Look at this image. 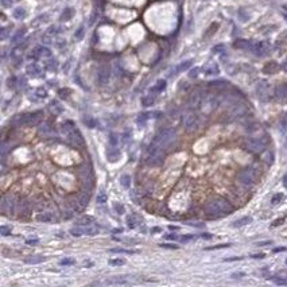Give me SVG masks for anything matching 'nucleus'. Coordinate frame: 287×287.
I'll return each instance as SVG.
<instances>
[{"instance_id": "nucleus-1", "label": "nucleus", "mask_w": 287, "mask_h": 287, "mask_svg": "<svg viewBox=\"0 0 287 287\" xmlns=\"http://www.w3.org/2000/svg\"><path fill=\"white\" fill-rule=\"evenodd\" d=\"M232 210H233V208L229 204V201H227L224 197H220V196L210 198L205 205V213L210 218H217V217L229 214L232 213Z\"/></svg>"}, {"instance_id": "nucleus-2", "label": "nucleus", "mask_w": 287, "mask_h": 287, "mask_svg": "<svg viewBox=\"0 0 287 287\" xmlns=\"http://www.w3.org/2000/svg\"><path fill=\"white\" fill-rule=\"evenodd\" d=\"M174 139H175V130L171 128V127H166V128L159 130L157 134H155V136H154V139H152V143L157 144L158 147H160V148L163 150V148L170 146L171 142H173Z\"/></svg>"}, {"instance_id": "nucleus-3", "label": "nucleus", "mask_w": 287, "mask_h": 287, "mask_svg": "<svg viewBox=\"0 0 287 287\" xmlns=\"http://www.w3.org/2000/svg\"><path fill=\"white\" fill-rule=\"evenodd\" d=\"M163 150L160 148V147H158L157 144H154L151 143L150 146H148V148H147L146 151V162L147 164H150V166H158V164H160L162 162H163Z\"/></svg>"}, {"instance_id": "nucleus-4", "label": "nucleus", "mask_w": 287, "mask_h": 287, "mask_svg": "<svg viewBox=\"0 0 287 287\" xmlns=\"http://www.w3.org/2000/svg\"><path fill=\"white\" fill-rule=\"evenodd\" d=\"M241 146L244 150L251 154H260L266 150V144L259 137H245Z\"/></svg>"}, {"instance_id": "nucleus-5", "label": "nucleus", "mask_w": 287, "mask_h": 287, "mask_svg": "<svg viewBox=\"0 0 287 287\" xmlns=\"http://www.w3.org/2000/svg\"><path fill=\"white\" fill-rule=\"evenodd\" d=\"M237 181L240 184L245 185V186H251L252 184H255L256 181V174L255 171L251 169V167H245V169H241L237 174Z\"/></svg>"}, {"instance_id": "nucleus-6", "label": "nucleus", "mask_w": 287, "mask_h": 287, "mask_svg": "<svg viewBox=\"0 0 287 287\" xmlns=\"http://www.w3.org/2000/svg\"><path fill=\"white\" fill-rule=\"evenodd\" d=\"M198 123H200V119H198V115L194 113V112H189L184 116V128L186 132H193V131L197 130Z\"/></svg>"}, {"instance_id": "nucleus-7", "label": "nucleus", "mask_w": 287, "mask_h": 287, "mask_svg": "<svg viewBox=\"0 0 287 287\" xmlns=\"http://www.w3.org/2000/svg\"><path fill=\"white\" fill-rule=\"evenodd\" d=\"M216 107H217V99L214 96H212V94H208L201 101L200 109L202 113L208 115V113H210V112H213L216 109Z\"/></svg>"}, {"instance_id": "nucleus-8", "label": "nucleus", "mask_w": 287, "mask_h": 287, "mask_svg": "<svg viewBox=\"0 0 287 287\" xmlns=\"http://www.w3.org/2000/svg\"><path fill=\"white\" fill-rule=\"evenodd\" d=\"M51 55V51L47 49V47H43V46H37L35 49H34L33 51L30 53V55H28V58L30 60H39V58L42 57H50Z\"/></svg>"}, {"instance_id": "nucleus-9", "label": "nucleus", "mask_w": 287, "mask_h": 287, "mask_svg": "<svg viewBox=\"0 0 287 287\" xmlns=\"http://www.w3.org/2000/svg\"><path fill=\"white\" fill-rule=\"evenodd\" d=\"M109 77H111L109 67H108L107 65H103V66H100L99 72H97V81H99V84H101V85H105V84H108V81H109Z\"/></svg>"}, {"instance_id": "nucleus-10", "label": "nucleus", "mask_w": 287, "mask_h": 287, "mask_svg": "<svg viewBox=\"0 0 287 287\" xmlns=\"http://www.w3.org/2000/svg\"><path fill=\"white\" fill-rule=\"evenodd\" d=\"M257 92V97L260 99L261 101H268L270 100V88L266 82H260L256 88Z\"/></svg>"}, {"instance_id": "nucleus-11", "label": "nucleus", "mask_w": 287, "mask_h": 287, "mask_svg": "<svg viewBox=\"0 0 287 287\" xmlns=\"http://www.w3.org/2000/svg\"><path fill=\"white\" fill-rule=\"evenodd\" d=\"M233 46L236 49H241V50H254V46L255 45L249 40H245V39H237L236 42L233 43Z\"/></svg>"}, {"instance_id": "nucleus-12", "label": "nucleus", "mask_w": 287, "mask_h": 287, "mask_svg": "<svg viewBox=\"0 0 287 287\" xmlns=\"http://www.w3.org/2000/svg\"><path fill=\"white\" fill-rule=\"evenodd\" d=\"M270 49L267 42H259V43H255L254 46V51L257 54V55H266Z\"/></svg>"}, {"instance_id": "nucleus-13", "label": "nucleus", "mask_w": 287, "mask_h": 287, "mask_svg": "<svg viewBox=\"0 0 287 287\" xmlns=\"http://www.w3.org/2000/svg\"><path fill=\"white\" fill-rule=\"evenodd\" d=\"M1 209L4 212H10L11 214L13 213V209H15V201L12 198L7 200V197H3V201H1Z\"/></svg>"}, {"instance_id": "nucleus-14", "label": "nucleus", "mask_w": 287, "mask_h": 287, "mask_svg": "<svg viewBox=\"0 0 287 287\" xmlns=\"http://www.w3.org/2000/svg\"><path fill=\"white\" fill-rule=\"evenodd\" d=\"M37 220L39 223H45V224H50L54 221V214L51 212H42L37 216Z\"/></svg>"}, {"instance_id": "nucleus-15", "label": "nucleus", "mask_w": 287, "mask_h": 287, "mask_svg": "<svg viewBox=\"0 0 287 287\" xmlns=\"http://www.w3.org/2000/svg\"><path fill=\"white\" fill-rule=\"evenodd\" d=\"M201 101H202V97L200 96V93H191L190 97H189V105L191 108H200Z\"/></svg>"}, {"instance_id": "nucleus-16", "label": "nucleus", "mask_w": 287, "mask_h": 287, "mask_svg": "<svg viewBox=\"0 0 287 287\" xmlns=\"http://www.w3.org/2000/svg\"><path fill=\"white\" fill-rule=\"evenodd\" d=\"M278 100L281 101H287V84H283L276 89V93H275Z\"/></svg>"}, {"instance_id": "nucleus-17", "label": "nucleus", "mask_w": 287, "mask_h": 287, "mask_svg": "<svg viewBox=\"0 0 287 287\" xmlns=\"http://www.w3.org/2000/svg\"><path fill=\"white\" fill-rule=\"evenodd\" d=\"M81 230H82V235H88V236H94V235L99 233V229L92 225H84V227H80Z\"/></svg>"}, {"instance_id": "nucleus-18", "label": "nucleus", "mask_w": 287, "mask_h": 287, "mask_svg": "<svg viewBox=\"0 0 287 287\" xmlns=\"http://www.w3.org/2000/svg\"><path fill=\"white\" fill-rule=\"evenodd\" d=\"M26 15H27L26 10H24V8H22V7H18V8H15V10H13V12H12V16L15 18V19H18V20L24 19V18H26Z\"/></svg>"}, {"instance_id": "nucleus-19", "label": "nucleus", "mask_w": 287, "mask_h": 287, "mask_svg": "<svg viewBox=\"0 0 287 287\" xmlns=\"http://www.w3.org/2000/svg\"><path fill=\"white\" fill-rule=\"evenodd\" d=\"M74 16V10L72 8V7H67V8H65L64 12L61 13V20H70Z\"/></svg>"}, {"instance_id": "nucleus-20", "label": "nucleus", "mask_w": 287, "mask_h": 287, "mask_svg": "<svg viewBox=\"0 0 287 287\" xmlns=\"http://www.w3.org/2000/svg\"><path fill=\"white\" fill-rule=\"evenodd\" d=\"M45 260H46V257L39 256V255H33V256L27 257L24 261H26L27 264H38V263H42V261H45Z\"/></svg>"}, {"instance_id": "nucleus-21", "label": "nucleus", "mask_w": 287, "mask_h": 287, "mask_svg": "<svg viewBox=\"0 0 287 287\" xmlns=\"http://www.w3.org/2000/svg\"><path fill=\"white\" fill-rule=\"evenodd\" d=\"M251 221H252V218H251V217H241V218L236 220L233 224H232V227H233V228H240V227H244V225L249 224Z\"/></svg>"}, {"instance_id": "nucleus-22", "label": "nucleus", "mask_w": 287, "mask_h": 287, "mask_svg": "<svg viewBox=\"0 0 287 287\" xmlns=\"http://www.w3.org/2000/svg\"><path fill=\"white\" fill-rule=\"evenodd\" d=\"M166 89V81L164 80H159L157 81V84L151 88V92L152 93H158V92H162V90Z\"/></svg>"}, {"instance_id": "nucleus-23", "label": "nucleus", "mask_w": 287, "mask_h": 287, "mask_svg": "<svg viewBox=\"0 0 287 287\" xmlns=\"http://www.w3.org/2000/svg\"><path fill=\"white\" fill-rule=\"evenodd\" d=\"M109 252H111V254H128V255L136 254V251H132V249H124V248H111Z\"/></svg>"}, {"instance_id": "nucleus-24", "label": "nucleus", "mask_w": 287, "mask_h": 287, "mask_svg": "<svg viewBox=\"0 0 287 287\" xmlns=\"http://www.w3.org/2000/svg\"><path fill=\"white\" fill-rule=\"evenodd\" d=\"M40 72V69L38 67L37 64H31L28 65V67H27V73L30 74V76H38Z\"/></svg>"}, {"instance_id": "nucleus-25", "label": "nucleus", "mask_w": 287, "mask_h": 287, "mask_svg": "<svg viewBox=\"0 0 287 287\" xmlns=\"http://www.w3.org/2000/svg\"><path fill=\"white\" fill-rule=\"evenodd\" d=\"M105 283H108V284H125V283H128V281L127 279H123L121 276H119V278H113V279H107Z\"/></svg>"}, {"instance_id": "nucleus-26", "label": "nucleus", "mask_w": 287, "mask_h": 287, "mask_svg": "<svg viewBox=\"0 0 287 287\" xmlns=\"http://www.w3.org/2000/svg\"><path fill=\"white\" fill-rule=\"evenodd\" d=\"M191 66V61H185V62H182V64L179 65V66H177V69H175V73H179V72H184V70H187L189 67Z\"/></svg>"}, {"instance_id": "nucleus-27", "label": "nucleus", "mask_w": 287, "mask_h": 287, "mask_svg": "<svg viewBox=\"0 0 287 287\" xmlns=\"http://www.w3.org/2000/svg\"><path fill=\"white\" fill-rule=\"evenodd\" d=\"M137 224H139V220H137L135 216H130L127 218V225L131 228V229H134V228L137 227Z\"/></svg>"}, {"instance_id": "nucleus-28", "label": "nucleus", "mask_w": 287, "mask_h": 287, "mask_svg": "<svg viewBox=\"0 0 287 287\" xmlns=\"http://www.w3.org/2000/svg\"><path fill=\"white\" fill-rule=\"evenodd\" d=\"M24 33H26V31H24V30H20V31H18V33H16V34H15V35H13V37H12V39H11V42H12L13 45L19 43L20 40H22V38H23Z\"/></svg>"}, {"instance_id": "nucleus-29", "label": "nucleus", "mask_w": 287, "mask_h": 287, "mask_svg": "<svg viewBox=\"0 0 287 287\" xmlns=\"http://www.w3.org/2000/svg\"><path fill=\"white\" fill-rule=\"evenodd\" d=\"M108 263H109V266H113V267H120V266L125 264V260L124 259H111Z\"/></svg>"}, {"instance_id": "nucleus-30", "label": "nucleus", "mask_w": 287, "mask_h": 287, "mask_svg": "<svg viewBox=\"0 0 287 287\" xmlns=\"http://www.w3.org/2000/svg\"><path fill=\"white\" fill-rule=\"evenodd\" d=\"M78 223V225H90V224L93 223V218L92 217H89V216H86V217H82V218H80V220L77 221Z\"/></svg>"}, {"instance_id": "nucleus-31", "label": "nucleus", "mask_w": 287, "mask_h": 287, "mask_svg": "<svg viewBox=\"0 0 287 287\" xmlns=\"http://www.w3.org/2000/svg\"><path fill=\"white\" fill-rule=\"evenodd\" d=\"M97 202L99 204H104V202H107L108 201V196L105 194V191H100V193L97 194Z\"/></svg>"}, {"instance_id": "nucleus-32", "label": "nucleus", "mask_w": 287, "mask_h": 287, "mask_svg": "<svg viewBox=\"0 0 287 287\" xmlns=\"http://www.w3.org/2000/svg\"><path fill=\"white\" fill-rule=\"evenodd\" d=\"M142 103H143V105H146V107H148V105H152L154 103H155V99H154L152 96H146L142 99Z\"/></svg>"}, {"instance_id": "nucleus-33", "label": "nucleus", "mask_w": 287, "mask_h": 287, "mask_svg": "<svg viewBox=\"0 0 287 287\" xmlns=\"http://www.w3.org/2000/svg\"><path fill=\"white\" fill-rule=\"evenodd\" d=\"M74 263H76V260L72 259V257H65V259H62V260L60 261L61 266H73Z\"/></svg>"}, {"instance_id": "nucleus-34", "label": "nucleus", "mask_w": 287, "mask_h": 287, "mask_svg": "<svg viewBox=\"0 0 287 287\" xmlns=\"http://www.w3.org/2000/svg\"><path fill=\"white\" fill-rule=\"evenodd\" d=\"M282 200H283V194H282V193H278V194H275L274 197H272V200H271V204H272V205H276V204H279Z\"/></svg>"}, {"instance_id": "nucleus-35", "label": "nucleus", "mask_w": 287, "mask_h": 287, "mask_svg": "<svg viewBox=\"0 0 287 287\" xmlns=\"http://www.w3.org/2000/svg\"><path fill=\"white\" fill-rule=\"evenodd\" d=\"M109 143L112 147H116L117 144H119V137H117L115 134H111L109 135Z\"/></svg>"}, {"instance_id": "nucleus-36", "label": "nucleus", "mask_w": 287, "mask_h": 287, "mask_svg": "<svg viewBox=\"0 0 287 287\" xmlns=\"http://www.w3.org/2000/svg\"><path fill=\"white\" fill-rule=\"evenodd\" d=\"M11 232H12V229L10 227H6V225L0 227V233L3 235V236H8V235H11Z\"/></svg>"}, {"instance_id": "nucleus-37", "label": "nucleus", "mask_w": 287, "mask_h": 287, "mask_svg": "<svg viewBox=\"0 0 287 287\" xmlns=\"http://www.w3.org/2000/svg\"><path fill=\"white\" fill-rule=\"evenodd\" d=\"M272 67H278L275 62H270L268 65H266V66H264V72H266V73H274Z\"/></svg>"}, {"instance_id": "nucleus-38", "label": "nucleus", "mask_w": 287, "mask_h": 287, "mask_svg": "<svg viewBox=\"0 0 287 287\" xmlns=\"http://www.w3.org/2000/svg\"><path fill=\"white\" fill-rule=\"evenodd\" d=\"M120 182H121V185H123L124 187H130V177H127V175H123L121 177V179H120Z\"/></svg>"}, {"instance_id": "nucleus-39", "label": "nucleus", "mask_w": 287, "mask_h": 287, "mask_svg": "<svg viewBox=\"0 0 287 287\" xmlns=\"http://www.w3.org/2000/svg\"><path fill=\"white\" fill-rule=\"evenodd\" d=\"M82 35H84V27L81 26L80 28H78V30H77V33L74 34V38H76L77 40H80L81 38H82Z\"/></svg>"}, {"instance_id": "nucleus-40", "label": "nucleus", "mask_w": 287, "mask_h": 287, "mask_svg": "<svg viewBox=\"0 0 287 287\" xmlns=\"http://www.w3.org/2000/svg\"><path fill=\"white\" fill-rule=\"evenodd\" d=\"M205 73H206V74H217V73H218V67H217L216 65H213V67H209V69H206V70H205Z\"/></svg>"}, {"instance_id": "nucleus-41", "label": "nucleus", "mask_w": 287, "mask_h": 287, "mask_svg": "<svg viewBox=\"0 0 287 287\" xmlns=\"http://www.w3.org/2000/svg\"><path fill=\"white\" fill-rule=\"evenodd\" d=\"M162 248H167V249H177L178 245H175V244H167V243H163V244H159Z\"/></svg>"}, {"instance_id": "nucleus-42", "label": "nucleus", "mask_w": 287, "mask_h": 287, "mask_svg": "<svg viewBox=\"0 0 287 287\" xmlns=\"http://www.w3.org/2000/svg\"><path fill=\"white\" fill-rule=\"evenodd\" d=\"M8 30H10V28H6V27L1 28V33H0V38H1V39H7L8 34H10V31H8Z\"/></svg>"}, {"instance_id": "nucleus-43", "label": "nucleus", "mask_w": 287, "mask_h": 287, "mask_svg": "<svg viewBox=\"0 0 287 287\" xmlns=\"http://www.w3.org/2000/svg\"><path fill=\"white\" fill-rule=\"evenodd\" d=\"M230 244H220V245H214V247H208L206 249L208 251H212V249H220V248H225V247H229Z\"/></svg>"}, {"instance_id": "nucleus-44", "label": "nucleus", "mask_w": 287, "mask_h": 287, "mask_svg": "<svg viewBox=\"0 0 287 287\" xmlns=\"http://www.w3.org/2000/svg\"><path fill=\"white\" fill-rule=\"evenodd\" d=\"M193 239H194L193 235H186V236H182V237H181V241H182V243H186V241L193 240Z\"/></svg>"}, {"instance_id": "nucleus-45", "label": "nucleus", "mask_w": 287, "mask_h": 287, "mask_svg": "<svg viewBox=\"0 0 287 287\" xmlns=\"http://www.w3.org/2000/svg\"><path fill=\"white\" fill-rule=\"evenodd\" d=\"M198 67H194V69H191L190 73H189V77H191V78H194V77H197L198 76Z\"/></svg>"}, {"instance_id": "nucleus-46", "label": "nucleus", "mask_w": 287, "mask_h": 287, "mask_svg": "<svg viewBox=\"0 0 287 287\" xmlns=\"http://www.w3.org/2000/svg\"><path fill=\"white\" fill-rule=\"evenodd\" d=\"M37 96H39V97H46V96H47L46 90H45V89H42V88H39V89H37Z\"/></svg>"}, {"instance_id": "nucleus-47", "label": "nucleus", "mask_w": 287, "mask_h": 287, "mask_svg": "<svg viewBox=\"0 0 287 287\" xmlns=\"http://www.w3.org/2000/svg\"><path fill=\"white\" fill-rule=\"evenodd\" d=\"M38 243H39L38 239H28V240L26 241V244H28V245H37Z\"/></svg>"}, {"instance_id": "nucleus-48", "label": "nucleus", "mask_w": 287, "mask_h": 287, "mask_svg": "<svg viewBox=\"0 0 287 287\" xmlns=\"http://www.w3.org/2000/svg\"><path fill=\"white\" fill-rule=\"evenodd\" d=\"M1 6L8 8V7L12 6V0H1Z\"/></svg>"}, {"instance_id": "nucleus-49", "label": "nucleus", "mask_w": 287, "mask_h": 287, "mask_svg": "<svg viewBox=\"0 0 287 287\" xmlns=\"http://www.w3.org/2000/svg\"><path fill=\"white\" fill-rule=\"evenodd\" d=\"M69 92H70L69 89H61L58 93H60L61 97H64V99H65V97H67V93H69Z\"/></svg>"}, {"instance_id": "nucleus-50", "label": "nucleus", "mask_w": 287, "mask_h": 287, "mask_svg": "<svg viewBox=\"0 0 287 287\" xmlns=\"http://www.w3.org/2000/svg\"><path fill=\"white\" fill-rule=\"evenodd\" d=\"M243 276H245L244 272H235V274H232V278H235V279H240Z\"/></svg>"}, {"instance_id": "nucleus-51", "label": "nucleus", "mask_w": 287, "mask_h": 287, "mask_svg": "<svg viewBox=\"0 0 287 287\" xmlns=\"http://www.w3.org/2000/svg\"><path fill=\"white\" fill-rule=\"evenodd\" d=\"M115 209L117 210V213H120V214H123L124 213V208L121 206V205H117V204H115Z\"/></svg>"}, {"instance_id": "nucleus-52", "label": "nucleus", "mask_w": 287, "mask_h": 287, "mask_svg": "<svg viewBox=\"0 0 287 287\" xmlns=\"http://www.w3.org/2000/svg\"><path fill=\"white\" fill-rule=\"evenodd\" d=\"M85 123H88V127H90V128H93L94 125H96V121H94V120H90V119L85 120Z\"/></svg>"}, {"instance_id": "nucleus-53", "label": "nucleus", "mask_w": 287, "mask_h": 287, "mask_svg": "<svg viewBox=\"0 0 287 287\" xmlns=\"http://www.w3.org/2000/svg\"><path fill=\"white\" fill-rule=\"evenodd\" d=\"M166 239H169V240H177L178 239V236L175 233H173V235H167L166 236Z\"/></svg>"}, {"instance_id": "nucleus-54", "label": "nucleus", "mask_w": 287, "mask_h": 287, "mask_svg": "<svg viewBox=\"0 0 287 287\" xmlns=\"http://www.w3.org/2000/svg\"><path fill=\"white\" fill-rule=\"evenodd\" d=\"M251 257H254V259H263L264 255L263 254H256V255H251Z\"/></svg>"}, {"instance_id": "nucleus-55", "label": "nucleus", "mask_w": 287, "mask_h": 287, "mask_svg": "<svg viewBox=\"0 0 287 287\" xmlns=\"http://www.w3.org/2000/svg\"><path fill=\"white\" fill-rule=\"evenodd\" d=\"M283 220H284V218H279V220H276L274 224H272V227H276V225H279V224H282V223H283Z\"/></svg>"}, {"instance_id": "nucleus-56", "label": "nucleus", "mask_w": 287, "mask_h": 287, "mask_svg": "<svg viewBox=\"0 0 287 287\" xmlns=\"http://www.w3.org/2000/svg\"><path fill=\"white\" fill-rule=\"evenodd\" d=\"M268 244H271V241H260V243H257L256 245H260V247H263V245H268Z\"/></svg>"}, {"instance_id": "nucleus-57", "label": "nucleus", "mask_w": 287, "mask_h": 287, "mask_svg": "<svg viewBox=\"0 0 287 287\" xmlns=\"http://www.w3.org/2000/svg\"><path fill=\"white\" fill-rule=\"evenodd\" d=\"M201 237H202V239H208V240H209V239H212L213 236H212V235H208V233H202V235H201Z\"/></svg>"}, {"instance_id": "nucleus-58", "label": "nucleus", "mask_w": 287, "mask_h": 287, "mask_svg": "<svg viewBox=\"0 0 287 287\" xmlns=\"http://www.w3.org/2000/svg\"><path fill=\"white\" fill-rule=\"evenodd\" d=\"M283 251H286V248L281 247V248H275V249H274V252H283Z\"/></svg>"}, {"instance_id": "nucleus-59", "label": "nucleus", "mask_w": 287, "mask_h": 287, "mask_svg": "<svg viewBox=\"0 0 287 287\" xmlns=\"http://www.w3.org/2000/svg\"><path fill=\"white\" fill-rule=\"evenodd\" d=\"M283 185L287 187V174H286V175H284V178H283Z\"/></svg>"}, {"instance_id": "nucleus-60", "label": "nucleus", "mask_w": 287, "mask_h": 287, "mask_svg": "<svg viewBox=\"0 0 287 287\" xmlns=\"http://www.w3.org/2000/svg\"><path fill=\"white\" fill-rule=\"evenodd\" d=\"M151 232H160V229H159V228H152Z\"/></svg>"}, {"instance_id": "nucleus-61", "label": "nucleus", "mask_w": 287, "mask_h": 287, "mask_svg": "<svg viewBox=\"0 0 287 287\" xmlns=\"http://www.w3.org/2000/svg\"><path fill=\"white\" fill-rule=\"evenodd\" d=\"M169 228H170V229H171V230H177V229H178V228H177V227H173V225H170V227H169Z\"/></svg>"}, {"instance_id": "nucleus-62", "label": "nucleus", "mask_w": 287, "mask_h": 287, "mask_svg": "<svg viewBox=\"0 0 287 287\" xmlns=\"http://www.w3.org/2000/svg\"><path fill=\"white\" fill-rule=\"evenodd\" d=\"M286 264H287V259H286Z\"/></svg>"}]
</instances>
